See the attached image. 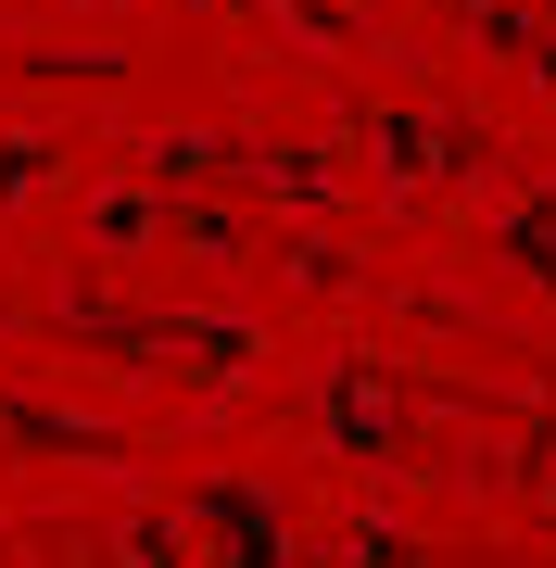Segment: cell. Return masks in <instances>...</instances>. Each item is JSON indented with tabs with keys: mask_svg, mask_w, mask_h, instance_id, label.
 <instances>
[{
	"mask_svg": "<svg viewBox=\"0 0 556 568\" xmlns=\"http://www.w3.org/2000/svg\"><path fill=\"white\" fill-rule=\"evenodd\" d=\"M203 518L228 530V568H279V518H266V493H203Z\"/></svg>",
	"mask_w": 556,
	"mask_h": 568,
	"instance_id": "obj_1",
	"label": "cell"
}]
</instances>
